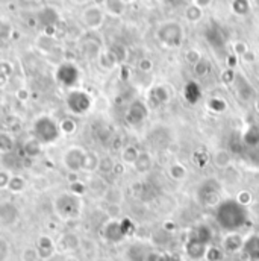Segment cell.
<instances>
[{
    "instance_id": "cell-1",
    "label": "cell",
    "mask_w": 259,
    "mask_h": 261,
    "mask_svg": "<svg viewBox=\"0 0 259 261\" xmlns=\"http://www.w3.org/2000/svg\"><path fill=\"white\" fill-rule=\"evenodd\" d=\"M215 220L221 229L227 232H235L237 229L243 228L249 220L247 206L237 202V199L221 200L215 210Z\"/></svg>"
},
{
    "instance_id": "cell-2",
    "label": "cell",
    "mask_w": 259,
    "mask_h": 261,
    "mask_svg": "<svg viewBox=\"0 0 259 261\" xmlns=\"http://www.w3.org/2000/svg\"><path fill=\"white\" fill-rule=\"evenodd\" d=\"M32 137L38 140L43 146L55 144L61 138L60 122L49 114H41L32 122Z\"/></svg>"
},
{
    "instance_id": "cell-3",
    "label": "cell",
    "mask_w": 259,
    "mask_h": 261,
    "mask_svg": "<svg viewBox=\"0 0 259 261\" xmlns=\"http://www.w3.org/2000/svg\"><path fill=\"white\" fill-rule=\"evenodd\" d=\"M53 211L63 220H71L80 216L82 213V199L71 195L70 192L61 193L53 200Z\"/></svg>"
},
{
    "instance_id": "cell-4",
    "label": "cell",
    "mask_w": 259,
    "mask_h": 261,
    "mask_svg": "<svg viewBox=\"0 0 259 261\" xmlns=\"http://www.w3.org/2000/svg\"><path fill=\"white\" fill-rule=\"evenodd\" d=\"M65 107L71 116L80 117V116H85L91 110L93 99L87 91L79 90V88H73L65 96Z\"/></svg>"
},
{
    "instance_id": "cell-5",
    "label": "cell",
    "mask_w": 259,
    "mask_h": 261,
    "mask_svg": "<svg viewBox=\"0 0 259 261\" xmlns=\"http://www.w3.org/2000/svg\"><path fill=\"white\" fill-rule=\"evenodd\" d=\"M55 79L58 82V85L73 90L76 88V85L79 84L80 79V70L74 63H61L55 70Z\"/></svg>"
},
{
    "instance_id": "cell-6",
    "label": "cell",
    "mask_w": 259,
    "mask_h": 261,
    "mask_svg": "<svg viewBox=\"0 0 259 261\" xmlns=\"http://www.w3.org/2000/svg\"><path fill=\"white\" fill-rule=\"evenodd\" d=\"M87 152L83 147L80 146H70L67 147L63 153V164L70 173H80L83 172V166H85V158H87Z\"/></svg>"
},
{
    "instance_id": "cell-7",
    "label": "cell",
    "mask_w": 259,
    "mask_h": 261,
    "mask_svg": "<svg viewBox=\"0 0 259 261\" xmlns=\"http://www.w3.org/2000/svg\"><path fill=\"white\" fill-rule=\"evenodd\" d=\"M220 190L221 189L215 181H208L197 190V199L203 206H218L221 202Z\"/></svg>"
},
{
    "instance_id": "cell-8",
    "label": "cell",
    "mask_w": 259,
    "mask_h": 261,
    "mask_svg": "<svg viewBox=\"0 0 259 261\" xmlns=\"http://www.w3.org/2000/svg\"><path fill=\"white\" fill-rule=\"evenodd\" d=\"M80 20L82 23L88 28V29H100V26L105 21V12L99 5H88L83 8L82 14H80Z\"/></svg>"
},
{
    "instance_id": "cell-9",
    "label": "cell",
    "mask_w": 259,
    "mask_h": 261,
    "mask_svg": "<svg viewBox=\"0 0 259 261\" xmlns=\"http://www.w3.org/2000/svg\"><path fill=\"white\" fill-rule=\"evenodd\" d=\"M147 116H149L147 105L142 100H133L126 110L125 119H126V123L129 126L136 128V126H139V125H142L146 122Z\"/></svg>"
},
{
    "instance_id": "cell-10",
    "label": "cell",
    "mask_w": 259,
    "mask_h": 261,
    "mask_svg": "<svg viewBox=\"0 0 259 261\" xmlns=\"http://www.w3.org/2000/svg\"><path fill=\"white\" fill-rule=\"evenodd\" d=\"M102 236H103L105 240L109 242V243H119V242H122V240L126 237V229H125V226H123V222H120V220H117V219L109 220V222L103 226Z\"/></svg>"
},
{
    "instance_id": "cell-11",
    "label": "cell",
    "mask_w": 259,
    "mask_h": 261,
    "mask_svg": "<svg viewBox=\"0 0 259 261\" xmlns=\"http://www.w3.org/2000/svg\"><path fill=\"white\" fill-rule=\"evenodd\" d=\"M20 219V210L18 206L11 200L0 202V225L3 226H12Z\"/></svg>"
},
{
    "instance_id": "cell-12",
    "label": "cell",
    "mask_w": 259,
    "mask_h": 261,
    "mask_svg": "<svg viewBox=\"0 0 259 261\" xmlns=\"http://www.w3.org/2000/svg\"><path fill=\"white\" fill-rule=\"evenodd\" d=\"M37 21L47 31L55 29V26L60 21V14L53 6H44L37 12Z\"/></svg>"
},
{
    "instance_id": "cell-13",
    "label": "cell",
    "mask_w": 259,
    "mask_h": 261,
    "mask_svg": "<svg viewBox=\"0 0 259 261\" xmlns=\"http://www.w3.org/2000/svg\"><path fill=\"white\" fill-rule=\"evenodd\" d=\"M244 245H246V240L238 232H227L221 240V249L223 252H227V254L240 252L241 249H244Z\"/></svg>"
},
{
    "instance_id": "cell-14",
    "label": "cell",
    "mask_w": 259,
    "mask_h": 261,
    "mask_svg": "<svg viewBox=\"0 0 259 261\" xmlns=\"http://www.w3.org/2000/svg\"><path fill=\"white\" fill-rule=\"evenodd\" d=\"M211 245L202 242V240H197L194 237L190 236L188 242L185 243V251H187V255L191 258V260H202L205 258L206 255V251Z\"/></svg>"
},
{
    "instance_id": "cell-15",
    "label": "cell",
    "mask_w": 259,
    "mask_h": 261,
    "mask_svg": "<svg viewBox=\"0 0 259 261\" xmlns=\"http://www.w3.org/2000/svg\"><path fill=\"white\" fill-rule=\"evenodd\" d=\"M80 245H82V242H80L79 236L74 232H64L56 243V246L63 252H74L80 248Z\"/></svg>"
},
{
    "instance_id": "cell-16",
    "label": "cell",
    "mask_w": 259,
    "mask_h": 261,
    "mask_svg": "<svg viewBox=\"0 0 259 261\" xmlns=\"http://www.w3.org/2000/svg\"><path fill=\"white\" fill-rule=\"evenodd\" d=\"M21 152H23V156L26 158H38L43 153V144L31 135L27 140L23 141Z\"/></svg>"
},
{
    "instance_id": "cell-17",
    "label": "cell",
    "mask_w": 259,
    "mask_h": 261,
    "mask_svg": "<svg viewBox=\"0 0 259 261\" xmlns=\"http://www.w3.org/2000/svg\"><path fill=\"white\" fill-rule=\"evenodd\" d=\"M40 252V257L47 260L53 255V251L56 248L55 242L49 237V236H40L38 240H37V246H35Z\"/></svg>"
},
{
    "instance_id": "cell-18",
    "label": "cell",
    "mask_w": 259,
    "mask_h": 261,
    "mask_svg": "<svg viewBox=\"0 0 259 261\" xmlns=\"http://www.w3.org/2000/svg\"><path fill=\"white\" fill-rule=\"evenodd\" d=\"M232 161H234V156H232V153H231L229 150H226V149H217V150L212 153V164H214L217 169H220V170H224V169L231 167Z\"/></svg>"
},
{
    "instance_id": "cell-19",
    "label": "cell",
    "mask_w": 259,
    "mask_h": 261,
    "mask_svg": "<svg viewBox=\"0 0 259 261\" xmlns=\"http://www.w3.org/2000/svg\"><path fill=\"white\" fill-rule=\"evenodd\" d=\"M153 166V160H152V155L149 152H144L141 150L139 155H138V160L135 161L133 167L138 173H147Z\"/></svg>"
},
{
    "instance_id": "cell-20",
    "label": "cell",
    "mask_w": 259,
    "mask_h": 261,
    "mask_svg": "<svg viewBox=\"0 0 259 261\" xmlns=\"http://www.w3.org/2000/svg\"><path fill=\"white\" fill-rule=\"evenodd\" d=\"M15 147V140L9 132L2 130L0 132V153L2 155H9Z\"/></svg>"
},
{
    "instance_id": "cell-21",
    "label": "cell",
    "mask_w": 259,
    "mask_h": 261,
    "mask_svg": "<svg viewBox=\"0 0 259 261\" xmlns=\"http://www.w3.org/2000/svg\"><path fill=\"white\" fill-rule=\"evenodd\" d=\"M139 149L133 144H128L126 147H123L122 150V161L123 164H128V166H133L135 161L138 160V155H139Z\"/></svg>"
},
{
    "instance_id": "cell-22",
    "label": "cell",
    "mask_w": 259,
    "mask_h": 261,
    "mask_svg": "<svg viewBox=\"0 0 259 261\" xmlns=\"http://www.w3.org/2000/svg\"><path fill=\"white\" fill-rule=\"evenodd\" d=\"M126 3L123 0H105V9L114 17H120L125 12Z\"/></svg>"
},
{
    "instance_id": "cell-23",
    "label": "cell",
    "mask_w": 259,
    "mask_h": 261,
    "mask_svg": "<svg viewBox=\"0 0 259 261\" xmlns=\"http://www.w3.org/2000/svg\"><path fill=\"white\" fill-rule=\"evenodd\" d=\"M24 189H26V179L20 175H12L8 184V190L14 195H20L24 192Z\"/></svg>"
},
{
    "instance_id": "cell-24",
    "label": "cell",
    "mask_w": 259,
    "mask_h": 261,
    "mask_svg": "<svg viewBox=\"0 0 259 261\" xmlns=\"http://www.w3.org/2000/svg\"><path fill=\"white\" fill-rule=\"evenodd\" d=\"M99 163H100V156L96 152H87V158H85V166H83V172L87 173H93L96 170H99Z\"/></svg>"
},
{
    "instance_id": "cell-25",
    "label": "cell",
    "mask_w": 259,
    "mask_h": 261,
    "mask_svg": "<svg viewBox=\"0 0 259 261\" xmlns=\"http://www.w3.org/2000/svg\"><path fill=\"white\" fill-rule=\"evenodd\" d=\"M168 173H170L171 179H175V181H184L188 176L187 167L181 163H173L168 169Z\"/></svg>"
},
{
    "instance_id": "cell-26",
    "label": "cell",
    "mask_w": 259,
    "mask_h": 261,
    "mask_svg": "<svg viewBox=\"0 0 259 261\" xmlns=\"http://www.w3.org/2000/svg\"><path fill=\"white\" fill-rule=\"evenodd\" d=\"M60 129L63 135H73L77 130V123L73 117H64L60 120Z\"/></svg>"
},
{
    "instance_id": "cell-27",
    "label": "cell",
    "mask_w": 259,
    "mask_h": 261,
    "mask_svg": "<svg viewBox=\"0 0 259 261\" xmlns=\"http://www.w3.org/2000/svg\"><path fill=\"white\" fill-rule=\"evenodd\" d=\"M116 161L112 156H100V163H99V172L108 175V173H112L116 170Z\"/></svg>"
},
{
    "instance_id": "cell-28",
    "label": "cell",
    "mask_w": 259,
    "mask_h": 261,
    "mask_svg": "<svg viewBox=\"0 0 259 261\" xmlns=\"http://www.w3.org/2000/svg\"><path fill=\"white\" fill-rule=\"evenodd\" d=\"M41 258L35 246H27L21 251V261H38Z\"/></svg>"
},
{
    "instance_id": "cell-29",
    "label": "cell",
    "mask_w": 259,
    "mask_h": 261,
    "mask_svg": "<svg viewBox=\"0 0 259 261\" xmlns=\"http://www.w3.org/2000/svg\"><path fill=\"white\" fill-rule=\"evenodd\" d=\"M208 108L211 111H214V113H223V111H226L227 105H226V102L223 99H215L214 97V99H211L208 102Z\"/></svg>"
},
{
    "instance_id": "cell-30",
    "label": "cell",
    "mask_w": 259,
    "mask_h": 261,
    "mask_svg": "<svg viewBox=\"0 0 259 261\" xmlns=\"http://www.w3.org/2000/svg\"><path fill=\"white\" fill-rule=\"evenodd\" d=\"M205 258L208 261H221L223 258V249L217 248V246H209L206 251Z\"/></svg>"
},
{
    "instance_id": "cell-31",
    "label": "cell",
    "mask_w": 259,
    "mask_h": 261,
    "mask_svg": "<svg viewBox=\"0 0 259 261\" xmlns=\"http://www.w3.org/2000/svg\"><path fill=\"white\" fill-rule=\"evenodd\" d=\"M70 193L82 197V196L87 193V186L82 181H79V179L77 181H73V182H70Z\"/></svg>"
},
{
    "instance_id": "cell-32",
    "label": "cell",
    "mask_w": 259,
    "mask_h": 261,
    "mask_svg": "<svg viewBox=\"0 0 259 261\" xmlns=\"http://www.w3.org/2000/svg\"><path fill=\"white\" fill-rule=\"evenodd\" d=\"M237 202H240L241 205H244V206H247L250 202H252V193L250 192H247V190H241L238 195H237Z\"/></svg>"
},
{
    "instance_id": "cell-33",
    "label": "cell",
    "mask_w": 259,
    "mask_h": 261,
    "mask_svg": "<svg viewBox=\"0 0 259 261\" xmlns=\"http://www.w3.org/2000/svg\"><path fill=\"white\" fill-rule=\"evenodd\" d=\"M11 173L8 170H0V190H8V184L11 179Z\"/></svg>"
},
{
    "instance_id": "cell-34",
    "label": "cell",
    "mask_w": 259,
    "mask_h": 261,
    "mask_svg": "<svg viewBox=\"0 0 259 261\" xmlns=\"http://www.w3.org/2000/svg\"><path fill=\"white\" fill-rule=\"evenodd\" d=\"M9 254V245L5 239L0 237V261H5Z\"/></svg>"
},
{
    "instance_id": "cell-35",
    "label": "cell",
    "mask_w": 259,
    "mask_h": 261,
    "mask_svg": "<svg viewBox=\"0 0 259 261\" xmlns=\"http://www.w3.org/2000/svg\"><path fill=\"white\" fill-rule=\"evenodd\" d=\"M12 73V67L8 64V63H0V76H5V77H9Z\"/></svg>"
},
{
    "instance_id": "cell-36",
    "label": "cell",
    "mask_w": 259,
    "mask_h": 261,
    "mask_svg": "<svg viewBox=\"0 0 259 261\" xmlns=\"http://www.w3.org/2000/svg\"><path fill=\"white\" fill-rule=\"evenodd\" d=\"M161 261H181V258L178 255H162Z\"/></svg>"
},
{
    "instance_id": "cell-37",
    "label": "cell",
    "mask_w": 259,
    "mask_h": 261,
    "mask_svg": "<svg viewBox=\"0 0 259 261\" xmlns=\"http://www.w3.org/2000/svg\"><path fill=\"white\" fill-rule=\"evenodd\" d=\"M17 96H18L20 99H23V100H26V99L29 97V93H27V90H20Z\"/></svg>"
},
{
    "instance_id": "cell-38",
    "label": "cell",
    "mask_w": 259,
    "mask_h": 261,
    "mask_svg": "<svg viewBox=\"0 0 259 261\" xmlns=\"http://www.w3.org/2000/svg\"><path fill=\"white\" fill-rule=\"evenodd\" d=\"M46 261H64V257H60V255H55V254H53L50 258H47Z\"/></svg>"
},
{
    "instance_id": "cell-39",
    "label": "cell",
    "mask_w": 259,
    "mask_h": 261,
    "mask_svg": "<svg viewBox=\"0 0 259 261\" xmlns=\"http://www.w3.org/2000/svg\"><path fill=\"white\" fill-rule=\"evenodd\" d=\"M70 2H73V3H76V5H83V3H87V2H90V0H70Z\"/></svg>"
},
{
    "instance_id": "cell-40",
    "label": "cell",
    "mask_w": 259,
    "mask_h": 261,
    "mask_svg": "<svg viewBox=\"0 0 259 261\" xmlns=\"http://www.w3.org/2000/svg\"><path fill=\"white\" fill-rule=\"evenodd\" d=\"M6 81H8V77H5V76H0V87H3V85L6 84Z\"/></svg>"
},
{
    "instance_id": "cell-41",
    "label": "cell",
    "mask_w": 259,
    "mask_h": 261,
    "mask_svg": "<svg viewBox=\"0 0 259 261\" xmlns=\"http://www.w3.org/2000/svg\"><path fill=\"white\" fill-rule=\"evenodd\" d=\"M125 3H129V2H132V0H123Z\"/></svg>"
},
{
    "instance_id": "cell-42",
    "label": "cell",
    "mask_w": 259,
    "mask_h": 261,
    "mask_svg": "<svg viewBox=\"0 0 259 261\" xmlns=\"http://www.w3.org/2000/svg\"><path fill=\"white\" fill-rule=\"evenodd\" d=\"M23 2H27L29 3V2H34V0H23Z\"/></svg>"
},
{
    "instance_id": "cell-43",
    "label": "cell",
    "mask_w": 259,
    "mask_h": 261,
    "mask_svg": "<svg viewBox=\"0 0 259 261\" xmlns=\"http://www.w3.org/2000/svg\"><path fill=\"white\" fill-rule=\"evenodd\" d=\"M258 113H259V102H258Z\"/></svg>"
},
{
    "instance_id": "cell-44",
    "label": "cell",
    "mask_w": 259,
    "mask_h": 261,
    "mask_svg": "<svg viewBox=\"0 0 259 261\" xmlns=\"http://www.w3.org/2000/svg\"><path fill=\"white\" fill-rule=\"evenodd\" d=\"M47 2H52V0H47Z\"/></svg>"
},
{
    "instance_id": "cell-45",
    "label": "cell",
    "mask_w": 259,
    "mask_h": 261,
    "mask_svg": "<svg viewBox=\"0 0 259 261\" xmlns=\"http://www.w3.org/2000/svg\"><path fill=\"white\" fill-rule=\"evenodd\" d=\"M0 26H2V21H0Z\"/></svg>"
}]
</instances>
